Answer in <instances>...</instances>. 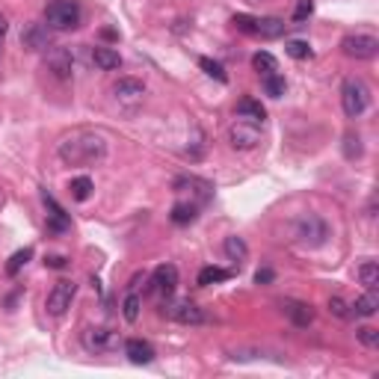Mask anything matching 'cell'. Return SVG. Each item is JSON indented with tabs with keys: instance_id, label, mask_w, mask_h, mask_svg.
Here are the masks:
<instances>
[{
	"instance_id": "cell-22",
	"label": "cell",
	"mask_w": 379,
	"mask_h": 379,
	"mask_svg": "<svg viewBox=\"0 0 379 379\" xmlns=\"http://www.w3.org/2000/svg\"><path fill=\"white\" fill-rule=\"evenodd\" d=\"M358 282L365 285V291H376L379 287V264L376 261H365V264L358 267Z\"/></svg>"
},
{
	"instance_id": "cell-38",
	"label": "cell",
	"mask_w": 379,
	"mask_h": 379,
	"mask_svg": "<svg viewBox=\"0 0 379 379\" xmlns=\"http://www.w3.org/2000/svg\"><path fill=\"white\" fill-rule=\"evenodd\" d=\"M273 278H276L273 270H258V273H255V282H258V285H270Z\"/></svg>"
},
{
	"instance_id": "cell-10",
	"label": "cell",
	"mask_w": 379,
	"mask_h": 379,
	"mask_svg": "<svg viewBox=\"0 0 379 379\" xmlns=\"http://www.w3.org/2000/svg\"><path fill=\"white\" fill-rule=\"evenodd\" d=\"M44 66H48V71L53 77L68 80L71 71H75V57H71L68 48H48V53H44Z\"/></svg>"
},
{
	"instance_id": "cell-13",
	"label": "cell",
	"mask_w": 379,
	"mask_h": 379,
	"mask_svg": "<svg viewBox=\"0 0 379 379\" xmlns=\"http://www.w3.org/2000/svg\"><path fill=\"white\" fill-rule=\"evenodd\" d=\"M21 44L27 51H48L51 48V36H48V27L44 24H30L27 30L21 33Z\"/></svg>"
},
{
	"instance_id": "cell-39",
	"label": "cell",
	"mask_w": 379,
	"mask_h": 379,
	"mask_svg": "<svg viewBox=\"0 0 379 379\" xmlns=\"http://www.w3.org/2000/svg\"><path fill=\"white\" fill-rule=\"evenodd\" d=\"M6 36V15H0V39Z\"/></svg>"
},
{
	"instance_id": "cell-11",
	"label": "cell",
	"mask_w": 379,
	"mask_h": 379,
	"mask_svg": "<svg viewBox=\"0 0 379 379\" xmlns=\"http://www.w3.org/2000/svg\"><path fill=\"white\" fill-rule=\"evenodd\" d=\"M175 287H178V267L175 264H160L155 273H151V293L172 296Z\"/></svg>"
},
{
	"instance_id": "cell-29",
	"label": "cell",
	"mask_w": 379,
	"mask_h": 379,
	"mask_svg": "<svg viewBox=\"0 0 379 379\" xmlns=\"http://www.w3.org/2000/svg\"><path fill=\"white\" fill-rule=\"evenodd\" d=\"M140 296L137 293H128V296H125V302H122V314H125V320H128V323H137L140 320Z\"/></svg>"
},
{
	"instance_id": "cell-7",
	"label": "cell",
	"mask_w": 379,
	"mask_h": 379,
	"mask_svg": "<svg viewBox=\"0 0 379 379\" xmlns=\"http://www.w3.org/2000/svg\"><path fill=\"white\" fill-rule=\"evenodd\" d=\"M228 142H231V148H237V151H249V148H255L258 142H261V128L255 122H246V119H237L228 128Z\"/></svg>"
},
{
	"instance_id": "cell-26",
	"label": "cell",
	"mask_w": 379,
	"mask_h": 379,
	"mask_svg": "<svg viewBox=\"0 0 379 379\" xmlns=\"http://www.w3.org/2000/svg\"><path fill=\"white\" fill-rule=\"evenodd\" d=\"M252 68H255L258 71V75H273V71H276V57H273V53H267V51H258L255 53V57H252Z\"/></svg>"
},
{
	"instance_id": "cell-8",
	"label": "cell",
	"mask_w": 379,
	"mask_h": 379,
	"mask_svg": "<svg viewBox=\"0 0 379 379\" xmlns=\"http://www.w3.org/2000/svg\"><path fill=\"white\" fill-rule=\"evenodd\" d=\"M164 314L169 320H175V323H184V326H198V323L205 320V311L198 309L196 302H190V300H178V302L164 305Z\"/></svg>"
},
{
	"instance_id": "cell-31",
	"label": "cell",
	"mask_w": 379,
	"mask_h": 379,
	"mask_svg": "<svg viewBox=\"0 0 379 379\" xmlns=\"http://www.w3.org/2000/svg\"><path fill=\"white\" fill-rule=\"evenodd\" d=\"M231 24L237 27L240 33H246V36H255V33H258V18H252V15H243V12H240V15L231 18Z\"/></svg>"
},
{
	"instance_id": "cell-27",
	"label": "cell",
	"mask_w": 379,
	"mask_h": 379,
	"mask_svg": "<svg viewBox=\"0 0 379 379\" xmlns=\"http://www.w3.org/2000/svg\"><path fill=\"white\" fill-rule=\"evenodd\" d=\"M198 68H202L207 77L220 80V83H225V80H228V75H225V68H222L216 60H211V57H202V60H198Z\"/></svg>"
},
{
	"instance_id": "cell-5",
	"label": "cell",
	"mask_w": 379,
	"mask_h": 379,
	"mask_svg": "<svg viewBox=\"0 0 379 379\" xmlns=\"http://www.w3.org/2000/svg\"><path fill=\"white\" fill-rule=\"evenodd\" d=\"M341 51H344V57H350V60H374L379 53V42L374 36L356 33V36H344V39H341Z\"/></svg>"
},
{
	"instance_id": "cell-1",
	"label": "cell",
	"mask_w": 379,
	"mask_h": 379,
	"mask_svg": "<svg viewBox=\"0 0 379 379\" xmlns=\"http://www.w3.org/2000/svg\"><path fill=\"white\" fill-rule=\"evenodd\" d=\"M57 155L66 166H95L107 157V140L95 131H71L60 140Z\"/></svg>"
},
{
	"instance_id": "cell-19",
	"label": "cell",
	"mask_w": 379,
	"mask_h": 379,
	"mask_svg": "<svg viewBox=\"0 0 379 379\" xmlns=\"http://www.w3.org/2000/svg\"><path fill=\"white\" fill-rule=\"evenodd\" d=\"M92 62L101 71H116L122 66V57H119V51H113V48H92Z\"/></svg>"
},
{
	"instance_id": "cell-24",
	"label": "cell",
	"mask_w": 379,
	"mask_h": 379,
	"mask_svg": "<svg viewBox=\"0 0 379 379\" xmlns=\"http://www.w3.org/2000/svg\"><path fill=\"white\" fill-rule=\"evenodd\" d=\"M68 190H71V198L75 202H86L89 196H92V178H86V175H80V178H75V181L68 184Z\"/></svg>"
},
{
	"instance_id": "cell-15",
	"label": "cell",
	"mask_w": 379,
	"mask_h": 379,
	"mask_svg": "<svg viewBox=\"0 0 379 379\" xmlns=\"http://www.w3.org/2000/svg\"><path fill=\"white\" fill-rule=\"evenodd\" d=\"M113 92L119 101H140V98L146 95V83H142V80H133V77H122L119 83L113 86Z\"/></svg>"
},
{
	"instance_id": "cell-35",
	"label": "cell",
	"mask_w": 379,
	"mask_h": 379,
	"mask_svg": "<svg viewBox=\"0 0 379 379\" xmlns=\"http://www.w3.org/2000/svg\"><path fill=\"white\" fill-rule=\"evenodd\" d=\"M311 12H314V0H300L296 9H293V21L296 24H305L311 18Z\"/></svg>"
},
{
	"instance_id": "cell-12",
	"label": "cell",
	"mask_w": 379,
	"mask_h": 379,
	"mask_svg": "<svg viewBox=\"0 0 379 379\" xmlns=\"http://www.w3.org/2000/svg\"><path fill=\"white\" fill-rule=\"evenodd\" d=\"M282 311L287 314V320H291L293 326H300V329L311 326V320H314V309H311L309 302H300V300H287V302H282Z\"/></svg>"
},
{
	"instance_id": "cell-4",
	"label": "cell",
	"mask_w": 379,
	"mask_h": 379,
	"mask_svg": "<svg viewBox=\"0 0 379 379\" xmlns=\"http://www.w3.org/2000/svg\"><path fill=\"white\" fill-rule=\"evenodd\" d=\"M75 293H77V285L71 282V278H60V282L51 287L48 300H44V309H48L51 317H62V314L71 309V300H75Z\"/></svg>"
},
{
	"instance_id": "cell-32",
	"label": "cell",
	"mask_w": 379,
	"mask_h": 379,
	"mask_svg": "<svg viewBox=\"0 0 379 379\" xmlns=\"http://www.w3.org/2000/svg\"><path fill=\"white\" fill-rule=\"evenodd\" d=\"M285 51H287V57H293V60H309L311 57V44L309 42H300V39L287 42Z\"/></svg>"
},
{
	"instance_id": "cell-33",
	"label": "cell",
	"mask_w": 379,
	"mask_h": 379,
	"mask_svg": "<svg viewBox=\"0 0 379 379\" xmlns=\"http://www.w3.org/2000/svg\"><path fill=\"white\" fill-rule=\"evenodd\" d=\"M344 155H347V160H356L362 155V140H358V133H347L344 137Z\"/></svg>"
},
{
	"instance_id": "cell-23",
	"label": "cell",
	"mask_w": 379,
	"mask_h": 379,
	"mask_svg": "<svg viewBox=\"0 0 379 379\" xmlns=\"http://www.w3.org/2000/svg\"><path fill=\"white\" fill-rule=\"evenodd\" d=\"M196 213H198V205H193V202H178L169 216H172L175 225H190V222L196 220Z\"/></svg>"
},
{
	"instance_id": "cell-21",
	"label": "cell",
	"mask_w": 379,
	"mask_h": 379,
	"mask_svg": "<svg viewBox=\"0 0 379 379\" xmlns=\"http://www.w3.org/2000/svg\"><path fill=\"white\" fill-rule=\"evenodd\" d=\"M222 249H225V255H228L231 261H246L249 258V246H246V240L243 237H237V234H231V237H225V243H222Z\"/></svg>"
},
{
	"instance_id": "cell-36",
	"label": "cell",
	"mask_w": 379,
	"mask_h": 379,
	"mask_svg": "<svg viewBox=\"0 0 379 379\" xmlns=\"http://www.w3.org/2000/svg\"><path fill=\"white\" fill-rule=\"evenodd\" d=\"M329 311L335 314V317H341V320H347V317H350V305H347L344 300H341V296H332V300H329Z\"/></svg>"
},
{
	"instance_id": "cell-14",
	"label": "cell",
	"mask_w": 379,
	"mask_h": 379,
	"mask_svg": "<svg viewBox=\"0 0 379 379\" xmlns=\"http://www.w3.org/2000/svg\"><path fill=\"white\" fill-rule=\"evenodd\" d=\"M125 356H128L133 365H151L155 362V347L142 338H131V341H125Z\"/></svg>"
},
{
	"instance_id": "cell-6",
	"label": "cell",
	"mask_w": 379,
	"mask_h": 379,
	"mask_svg": "<svg viewBox=\"0 0 379 379\" xmlns=\"http://www.w3.org/2000/svg\"><path fill=\"white\" fill-rule=\"evenodd\" d=\"M296 237H300V243H305V246H323L329 237V225L320 220V216H302L300 222H296Z\"/></svg>"
},
{
	"instance_id": "cell-2",
	"label": "cell",
	"mask_w": 379,
	"mask_h": 379,
	"mask_svg": "<svg viewBox=\"0 0 379 379\" xmlns=\"http://www.w3.org/2000/svg\"><path fill=\"white\" fill-rule=\"evenodd\" d=\"M341 104H344V113L350 119H358L371 107V89H367L365 80L347 77L344 86H341Z\"/></svg>"
},
{
	"instance_id": "cell-3",
	"label": "cell",
	"mask_w": 379,
	"mask_h": 379,
	"mask_svg": "<svg viewBox=\"0 0 379 379\" xmlns=\"http://www.w3.org/2000/svg\"><path fill=\"white\" fill-rule=\"evenodd\" d=\"M44 24L51 30H75L80 24V6L75 0H51L44 6Z\"/></svg>"
},
{
	"instance_id": "cell-9",
	"label": "cell",
	"mask_w": 379,
	"mask_h": 379,
	"mask_svg": "<svg viewBox=\"0 0 379 379\" xmlns=\"http://www.w3.org/2000/svg\"><path fill=\"white\" fill-rule=\"evenodd\" d=\"M80 341H83V347L89 350V353H107V350L119 347V335L104 326H89L83 329V335H80Z\"/></svg>"
},
{
	"instance_id": "cell-18",
	"label": "cell",
	"mask_w": 379,
	"mask_h": 379,
	"mask_svg": "<svg viewBox=\"0 0 379 379\" xmlns=\"http://www.w3.org/2000/svg\"><path fill=\"white\" fill-rule=\"evenodd\" d=\"M379 311V296H376V291H367L365 296H358V300L350 305V317H374V314Z\"/></svg>"
},
{
	"instance_id": "cell-25",
	"label": "cell",
	"mask_w": 379,
	"mask_h": 379,
	"mask_svg": "<svg viewBox=\"0 0 379 379\" xmlns=\"http://www.w3.org/2000/svg\"><path fill=\"white\" fill-rule=\"evenodd\" d=\"M231 273L228 270H222V267H205L202 273H198V285L207 287V285H216V282H228Z\"/></svg>"
},
{
	"instance_id": "cell-28",
	"label": "cell",
	"mask_w": 379,
	"mask_h": 379,
	"mask_svg": "<svg viewBox=\"0 0 379 379\" xmlns=\"http://www.w3.org/2000/svg\"><path fill=\"white\" fill-rule=\"evenodd\" d=\"M285 89H287V83H285V77L282 75H267L264 77V92L270 95V98H282L285 95Z\"/></svg>"
},
{
	"instance_id": "cell-16",
	"label": "cell",
	"mask_w": 379,
	"mask_h": 379,
	"mask_svg": "<svg viewBox=\"0 0 379 379\" xmlns=\"http://www.w3.org/2000/svg\"><path fill=\"white\" fill-rule=\"evenodd\" d=\"M42 198H44V207L51 211L48 213V228L51 231H66L68 228V213L57 205V198H53L51 193H42Z\"/></svg>"
},
{
	"instance_id": "cell-34",
	"label": "cell",
	"mask_w": 379,
	"mask_h": 379,
	"mask_svg": "<svg viewBox=\"0 0 379 379\" xmlns=\"http://www.w3.org/2000/svg\"><path fill=\"white\" fill-rule=\"evenodd\" d=\"M356 338L362 341L365 347H371V350L379 347V332H376L374 326H362V329H356Z\"/></svg>"
},
{
	"instance_id": "cell-37",
	"label": "cell",
	"mask_w": 379,
	"mask_h": 379,
	"mask_svg": "<svg viewBox=\"0 0 379 379\" xmlns=\"http://www.w3.org/2000/svg\"><path fill=\"white\" fill-rule=\"evenodd\" d=\"M44 267H51V270H66V267H68V258L51 255V258H44Z\"/></svg>"
},
{
	"instance_id": "cell-30",
	"label": "cell",
	"mask_w": 379,
	"mask_h": 379,
	"mask_svg": "<svg viewBox=\"0 0 379 379\" xmlns=\"http://www.w3.org/2000/svg\"><path fill=\"white\" fill-rule=\"evenodd\" d=\"M30 258H33V249H30V246H27V249H18L15 255L9 258V264H6V276H18V270H21Z\"/></svg>"
},
{
	"instance_id": "cell-20",
	"label": "cell",
	"mask_w": 379,
	"mask_h": 379,
	"mask_svg": "<svg viewBox=\"0 0 379 379\" xmlns=\"http://www.w3.org/2000/svg\"><path fill=\"white\" fill-rule=\"evenodd\" d=\"M287 30V24L282 21V18H258V33L261 39H282Z\"/></svg>"
},
{
	"instance_id": "cell-17",
	"label": "cell",
	"mask_w": 379,
	"mask_h": 379,
	"mask_svg": "<svg viewBox=\"0 0 379 379\" xmlns=\"http://www.w3.org/2000/svg\"><path fill=\"white\" fill-rule=\"evenodd\" d=\"M237 116H240V119H246V122L261 125L267 119V110H264V104H261V101H255V98H240V101H237Z\"/></svg>"
}]
</instances>
